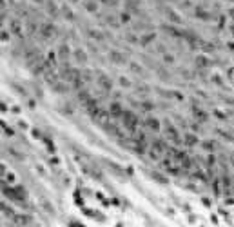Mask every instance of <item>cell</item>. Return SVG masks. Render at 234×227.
Segmentation results:
<instances>
[{
  "mask_svg": "<svg viewBox=\"0 0 234 227\" xmlns=\"http://www.w3.org/2000/svg\"><path fill=\"white\" fill-rule=\"evenodd\" d=\"M111 111L114 113V115H120V113H122V109H120V105H116V104H114V105L111 107Z\"/></svg>",
  "mask_w": 234,
  "mask_h": 227,
  "instance_id": "obj_1",
  "label": "cell"
},
{
  "mask_svg": "<svg viewBox=\"0 0 234 227\" xmlns=\"http://www.w3.org/2000/svg\"><path fill=\"white\" fill-rule=\"evenodd\" d=\"M111 56H113V58H114V60H113V62H122V55H116V53H113V55H111Z\"/></svg>",
  "mask_w": 234,
  "mask_h": 227,
  "instance_id": "obj_2",
  "label": "cell"
},
{
  "mask_svg": "<svg viewBox=\"0 0 234 227\" xmlns=\"http://www.w3.org/2000/svg\"><path fill=\"white\" fill-rule=\"evenodd\" d=\"M149 125L154 127V129H158V122H156V120H149Z\"/></svg>",
  "mask_w": 234,
  "mask_h": 227,
  "instance_id": "obj_3",
  "label": "cell"
}]
</instances>
